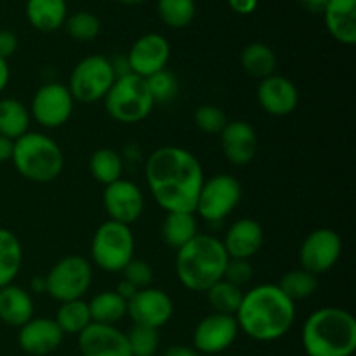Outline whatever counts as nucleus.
I'll return each mask as SVG.
<instances>
[{
  "instance_id": "4",
  "label": "nucleus",
  "mask_w": 356,
  "mask_h": 356,
  "mask_svg": "<svg viewBox=\"0 0 356 356\" xmlns=\"http://www.w3.org/2000/svg\"><path fill=\"white\" fill-rule=\"evenodd\" d=\"M176 252L177 278L183 287L193 292H205L221 280L229 259L221 240L202 233Z\"/></svg>"
},
{
  "instance_id": "49",
  "label": "nucleus",
  "mask_w": 356,
  "mask_h": 356,
  "mask_svg": "<svg viewBox=\"0 0 356 356\" xmlns=\"http://www.w3.org/2000/svg\"><path fill=\"white\" fill-rule=\"evenodd\" d=\"M118 2H122L124 6H139V3L146 2V0H118Z\"/></svg>"
},
{
  "instance_id": "21",
  "label": "nucleus",
  "mask_w": 356,
  "mask_h": 356,
  "mask_svg": "<svg viewBox=\"0 0 356 356\" xmlns=\"http://www.w3.org/2000/svg\"><path fill=\"white\" fill-rule=\"evenodd\" d=\"M221 242L229 259H250L263 247L264 232L256 219L242 218L229 226Z\"/></svg>"
},
{
  "instance_id": "25",
  "label": "nucleus",
  "mask_w": 356,
  "mask_h": 356,
  "mask_svg": "<svg viewBox=\"0 0 356 356\" xmlns=\"http://www.w3.org/2000/svg\"><path fill=\"white\" fill-rule=\"evenodd\" d=\"M198 235L195 212H167L162 225V238L167 247L179 250Z\"/></svg>"
},
{
  "instance_id": "35",
  "label": "nucleus",
  "mask_w": 356,
  "mask_h": 356,
  "mask_svg": "<svg viewBox=\"0 0 356 356\" xmlns=\"http://www.w3.org/2000/svg\"><path fill=\"white\" fill-rule=\"evenodd\" d=\"M129 350L132 356H155L160 346V332L159 329L146 325H132L127 334Z\"/></svg>"
},
{
  "instance_id": "5",
  "label": "nucleus",
  "mask_w": 356,
  "mask_h": 356,
  "mask_svg": "<svg viewBox=\"0 0 356 356\" xmlns=\"http://www.w3.org/2000/svg\"><path fill=\"white\" fill-rule=\"evenodd\" d=\"M10 160L24 179L38 184L58 179L65 167V155L59 145L42 132L28 131L17 138Z\"/></svg>"
},
{
  "instance_id": "2",
  "label": "nucleus",
  "mask_w": 356,
  "mask_h": 356,
  "mask_svg": "<svg viewBox=\"0 0 356 356\" xmlns=\"http://www.w3.org/2000/svg\"><path fill=\"white\" fill-rule=\"evenodd\" d=\"M238 329L259 343L278 341L292 329L296 305L278 285L263 284L243 292L242 305L235 315Z\"/></svg>"
},
{
  "instance_id": "24",
  "label": "nucleus",
  "mask_w": 356,
  "mask_h": 356,
  "mask_svg": "<svg viewBox=\"0 0 356 356\" xmlns=\"http://www.w3.org/2000/svg\"><path fill=\"white\" fill-rule=\"evenodd\" d=\"M26 17L38 31L59 30L68 17L66 0H26Z\"/></svg>"
},
{
  "instance_id": "43",
  "label": "nucleus",
  "mask_w": 356,
  "mask_h": 356,
  "mask_svg": "<svg viewBox=\"0 0 356 356\" xmlns=\"http://www.w3.org/2000/svg\"><path fill=\"white\" fill-rule=\"evenodd\" d=\"M115 292H117V294L120 296L122 299H125V301H131V299L136 296V292H138V289H136L134 285L131 284V282H127L124 278V280H120L117 284V289H115Z\"/></svg>"
},
{
  "instance_id": "31",
  "label": "nucleus",
  "mask_w": 356,
  "mask_h": 356,
  "mask_svg": "<svg viewBox=\"0 0 356 356\" xmlns=\"http://www.w3.org/2000/svg\"><path fill=\"white\" fill-rule=\"evenodd\" d=\"M205 294H207V301L211 305L212 312L233 316L236 315L243 299L242 289L222 280V278L219 282H216L212 287H209L205 291Z\"/></svg>"
},
{
  "instance_id": "16",
  "label": "nucleus",
  "mask_w": 356,
  "mask_h": 356,
  "mask_svg": "<svg viewBox=\"0 0 356 356\" xmlns=\"http://www.w3.org/2000/svg\"><path fill=\"white\" fill-rule=\"evenodd\" d=\"M125 58L131 73L148 79L153 73L165 70L170 58V45L163 35L146 33L132 44Z\"/></svg>"
},
{
  "instance_id": "3",
  "label": "nucleus",
  "mask_w": 356,
  "mask_h": 356,
  "mask_svg": "<svg viewBox=\"0 0 356 356\" xmlns=\"http://www.w3.org/2000/svg\"><path fill=\"white\" fill-rule=\"evenodd\" d=\"M302 346L308 356H351L356 350V320L336 306L320 308L306 318Z\"/></svg>"
},
{
  "instance_id": "41",
  "label": "nucleus",
  "mask_w": 356,
  "mask_h": 356,
  "mask_svg": "<svg viewBox=\"0 0 356 356\" xmlns=\"http://www.w3.org/2000/svg\"><path fill=\"white\" fill-rule=\"evenodd\" d=\"M17 51V37L9 30H0V58L9 59Z\"/></svg>"
},
{
  "instance_id": "47",
  "label": "nucleus",
  "mask_w": 356,
  "mask_h": 356,
  "mask_svg": "<svg viewBox=\"0 0 356 356\" xmlns=\"http://www.w3.org/2000/svg\"><path fill=\"white\" fill-rule=\"evenodd\" d=\"M299 2H301L306 9L312 10V13H322L323 7H325V3L329 2V0H299Z\"/></svg>"
},
{
  "instance_id": "44",
  "label": "nucleus",
  "mask_w": 356,
  "mask_h": 356,
  "mask_svg": "<svg viewBox=\"0 0 356 356\" xmlns=\"http://www.w3.org/2000/svg\"><path fill=\"white\" fill-rule=\"evenodd\" d=\"M163 356H202L195 348L183 346V344H176V346H170L163 351Z\"/></svg>"
},
{
  "instance_id": "45",
  "label": "nucleus",
  "mask_w": 356,
  "mask_h": 356,
  "mask_svg": "<svg viewBox=\"0 0 356 356\" xmlns=\"http://www.w3.org/2000/svg\"><path fill=\"white\" fill-rule=\"evenodd\" d=\"M13 148H14V141L0 136V163L10 160V156H13Z\"/></svg>"
},
{
  "instance_id": "33",
  "label": "nucleus",
  "mask_w": 356,
  "mask_h": 356,
  "mask_svg": "<svg viewBox=\"0 0 356 356\" xmlns=\"http://www.w3.org/2000/svg\"><path fill=\"white\" fill-rule=\"evenodd\" d=\"M277 285L292 302H296L315 294L316 289H318V278H316V275L299 268V270L285 273Z\"/></svg>"
},
{
  "instance_id": "23",
  "label": "nucleus",
  "mask_w": 356,
  "mask_h": 356,
  "mask_svg": "<svg viewBox=\"0 0 356 356\" xmlns=\"http://www.w3.org/2000/svg\"><path fill=\"white\" fill-rule=\"evenodd\" d=\"M33 316L35 306L30 292L14 284L0 289V320L6 325L19 329Z\"/></svg>"
},
{
  "instance_id": "46",
  "label": "nucleus",
  "mask_w": 356,
  "mask_h": 356,
  "mask_svg": "<svg viewBox=\"0 0 356 356\" xmlns=\"http://www.w3.org/2000/svg\"><path fill=\"white\" fill-rule=\"evenodd\" d=\"M10 79V72H9V65H7L6 59L0 58V92L7 87Z\"/></svg>"
},
{
  "instance_id": "29",
  "label": "nucleus",
  "mask_w": 356,
  "mask_h": 356,
  "mask_svg": "<svg viewBox=\"0 0 356 356\" xmlns=\"http://www.w3.org/2000/svg\"><path fill=\"white\" fill-rule=\"evenodd\" d=\"M90 318L94 323L115 325L127 315V301L115 291H104L94 296L89 302Z\"/></svg>"
},
{
  "instance_id": "37",
  "label": "nucleus",
  "mask_w": 356,
  "mask_h": 356,
  "mask_svg": "<svg viewBox=\"0 0 356 356\" xmlns=\"http://www.w3.org/2000/svg\"><path fill=\"white\" fill-rule=\"evenodd\" d=\"M146 83H148L149 94L155 103H169L179 92V82H177L176 75L167 68L148 76Z\"/></svg>"
},
{
  "instance_id": "36",
  "label": "nucleus",
  "mask_w": 356,
  "mask_h": 356,
  "mask_svg": "<svg viewBox=\"0 0 356 356\" xmlns=\"http://www.w3.org/2000/svg\"><path fill=\"white\" fill-rule=\"evenodd\" d=\"M65 28L73 40L89 42L99 35L101 21L96 14L80 10V13H75L66 17Z\"/></svg>"
},
{
  "instance_id": "27",
  "label": "nucleus",
  "mask_w": 356,
  "mask_h": 356,
  "mask_svg": "<svg viewBox=\"0 0 356 356\" xmlns=\"http://www.w3.org/2000/svg\"><path fill=\"white\" fill-rule=\"evenodd\" d=\"M30 110L14 97L0 99V136L16 141L30 127Z\"/></svg>"
},
{
  "instance_id": "40",
  "label": "nucleus",
  "mask_w": 356,
  "mask_h": 356,
  "mask_svg": "<svg viewBox=\"0 0 356 356\" xmlns=\"http://www.w3.org/2000/svg\"><path fill=\"white\" fill-rule=\"evenodd\" d=\"M122 273H124L125 280L131 282L138 291L139 289L149 287V284H152L153 280L152 266H149L146 261L136 259V257L124 268V270H122Z\"/></svg>"
},
{
  "instance_id": "13",
  "label": "nucleus",
  "mask_w": 356,
  "mask_h": 356,
  "mask_svg": "<svg viewBox=\"0 0 356 356\" xmlns=\"http://www.w3.org/2000/svg\"><path fill=\"white\" fill-rule=\"evenodd\" d=\"M240 329L233 315L214 313L198 322L193 332V346L198 353H222L235 343Z\"/></svg>"
},
{
  "instance_id": "14",
  "label": "nucleus",
  "mask_w": 356,
  "mask_h": 356,
  "mask_svg": "<svg viewBox=\"0 0 356 356\" xmlns=\"http://www.w3.org/2000/svg\"><path fill=\"white\" fill-rule=\"evenodd\" d=\"M103 205L110 216V221L131 226L145 211V197L138 184L127 179H118L104 186Z\"/></svg>"
},
{
  "instance_id": "18",
  "label": "nucleus",
  "mask_w": 356,
  "mask_h": 356,
  "mask_svg": "<svg viewBox=\"0 0 356 356\" xmlns=\"http://www.w3.org/2000/svg\"><path fill=\"white\" fill-rule=\"evenodd\" d=\"M221 148L226 160L233 165H249L257 155L259 139L256 129L245 120H233L226 124L221 134Z\"/></svg>"
},
{
  "instance_id": "39",
  "label": "nucleus",
  "mask_w": 356,
  "mask_h": 356,
  "mask_svg": "<svg viewBox=\"0 0 356 356\" xmlns=\"http://www.w3.org/2000/svg\"><path fill=\"white\" fill-rule=\"evenodd\" d=\"M254 277V268L249 263V259H228L225 268V275L222 280L229 282V284L236 285L242 289L243 285L249 284Z\"/></svg>"
},
{
  "instance_id": "11",
  "label": "nucleus",
  "mask_w": 356,
  "mask_h": 356,
  "mask_svg": "<svg viewBox=\"0 0 356 356\" xmlns=\"http://www.w3.org/2000/svg\"><path fill=\"white\" fill-rule=\"evenodd\" d=\"M75 99L68 87L58 82H49L38 87L33 94L30 117L45 129H58L70 120Z\"/></svg>"
},
{
  "instance_id": "6",
  "label": "nucleus",
  "mask_w": 356,
  "mask_h": 356,
  "mask_svg": "<svg viewBox=\"0 0 356 356\" xmlns=\"http://www.w3.org/2000/svg\"><path fill=\"white\" fill-rule=\"evenodd\" d=\"M108 115L120 124H138L152 113L155 101L143 76L127 73L117 76L104 97Z\"/></svg>"
},
{
  "instance_id": "34",
  "label": "nucleus",
  "mask_w": 356,
  "mask_h": 356,
  "mask_svg": "<svg viewBox=\"0 0 356 356\" xmlns=\"http://www.w3.org/2000/svg\"><path fill=\"white\" fill-rule=\"evenodd\" d=\"M156 10L163 24L169 28H186L197 14L195 0H156Z\"/></svg>"
},
{
  "instance_id": "8",
  "label": "nucleus",
  "mask_w": 356,
  "mask_h": 356,
  "mask_svg": "<svg viewBox=\"0 0 356 356\" xmlns=\"http://www.w3.org/2000/svg\"><path fill=\"white\" fill-rule=\"evenodd\" d=\"M117 75H115L111 59H108L106 56L92 54L76 63L66 87L75 101L96 103L106 97Z\"/></svg>"
},
{
  "instance_id": "30",
  "label": "nucleus",
  "mask_w": 356,
  "mask_h": 356,
  "mask_svg": "<svg viewBox=\"0 0 356 356\" xmlns=\"http://www.w3.org/2000/svg\"><path fill=\"white\" fill-rule=\"evenodd\" d=\"M54 322L58 323L63 334L79 336L83 329H87L92 323L89 305L83 299L61 302V306L58 308V313H56Z\"/></svg>"
},
{
  "instance_id": "15",
  "label": "nucleus",
  "mask_w": 356,
  "mask_h": 356,
  "mask_svg": "<svg viewBox=\"0 0 356 356\" xmlns=\"http://www.w3.org/2000/svg\"><path fill=\"white\" fill-rule=\"evenodd\" d=\"M127 315L136 325L160 329L172 318L174 302L170 296L160 289H139L134 298L127 301Z\"/></svg>"
},
{
  "instance_id": "20",
  "label": "nucleus",
  "mask_w": 356,
  "mask_h": 356,
  "mask_svg": "<svg viewBox=\"0 0 356 356\" xmlns=\"http://www.w3.org/2000/svg\"><path fill=\"white\" fill-rule=\"evenodd\" d=\"M257 101L268 115L285 117L298 108V87L287 76L270 75L261 80L257 87Z\"/></svg>"
},
{
  "instance_id": "38",
  "label": "nucleus",
  "mask_w": 356,
  "mask_h": 356,
  "mask_svg": "<svg viewBox=\"0 0 356 356\" xmlns=\"http://www.w3.org/2000/svg\"><path fill=\"white\" fill-rule=\"evenodd\" d=\"M195 124L205 134H221L228 124V117L216 104H202L195 110Z\"/></svg>"
},
{
  "instance_id": "10",
  "label": "nucleus",
  "mask_w": 356,
  "mask_h": 356,
  "mask_svg": "<svg viewBox=\"0 0 356 356\" xmlns=\"http://www.w3.org/2000/svg\"><path fill=\"white\" fill-rule=\"evenodd\" d=\"M240 200H242V186L238 179L229 174H216L202 184L195 212L205 221L218 222L228 218Z\"/></svg>"
},
{
  "instance_id": "1",
  "label": "nucleus",
  "mask_w": 356,
  "mask_h": 356,
  "mask_svg": "<svg viewBox=\"0 0 356 356\" xmlns=\"http://www.w3.org/2000/svg\"><path fill=\"white\" fill-rule=\"evenodd\" d=\"M146 181L156 204L165 212H195L204 184L197 156L179 146H162L148 156Z\"/></svg>"
},
{
  "instance_id": "7",
  "label": "nucleus",
  "mask_w": 356,
  "mask_h": 356,
  "mask_svg": "<svg viewBox=\"0 0 356 356\" xmlns=\"http://www.w3.org/2000/svg\"><path fill=\"white\" fill-rule=\"evenodd\" d=\"M134 235L131 226L106 221L96 229L90 243V256L101 270L118 273L134 259Z\"/></svg>"
},
{
  "instance_id": "19",
  "label": "nucleus",
  "mask_w": 356,
  "mask_h": 356,
  "mask_svg": "<svg viewBox=\"0 0 356 356\" xmlns=\"http://www.w3.org/2000/svg\"><path fill=\"white\" fill-rule=\"evenodd\" d=\"M65 334L58 327V323L45 316H37L30 322L19 327L17 334V344L24 353L31 356L51 355L61 346Z\"/></svg>"
},
{
  "instance_id": "32",
  "label": "nucleus",
  "mask_w": 356,
  "mask_h": 356,
  "mask_svg": "<svg viewBox=\"0 0 356 356\" xmlns=\"http://www.w3.org/2000/svg\"><path fill=\"white\" fill-rule=\"evenodd\" d=\"M89 167L92 176L104 186L122 179V172H124V163H122L120 155L113 148L96 149L94 155L90 156Z\"/></svg>"
},
{
  "instance_id": "26",
  "label": "nucleus",
  "mask_w": 356,
  "mask_h": 356,
  "mask_svg": "<svg viewBox=\"0 0 356 356\" xmlns=\"http://www.w3.org/2000/svg\"><path fill=\"white\" fill-rule=\"evenodd\" d=\"M23 266V247L10 229L0 228V289L10 285Z\"/></svg>"
},
{
  "instance_id": "9",
  "label": "nucleus",
  "mask_w": 356,
  "mask_h": 356,
  "mask_svg": "<svg viewBox=\"0 0 356 356\" xmlns=\"http://www.w3.org/2000/svg\"><path fill=\"white\" fill-rule=\"evenodd\" d=\"M45 292L58 302L82 299L92 284V266L82 256H66L45 275Z\"/></svg>"
},
{
  "instance_id": "42",
  "label": "nucleus",
  "mask_w": 356,
  "mask_h": 356,
  "mask_svg": "<svg viewBox=\"0 0 356 356\" xmlns=\"http://www.w3.org/2000/svg\"><path fill=\"white\" fill-rule=\"evenodd\" d=\"M228 3L236 14H243V16H247V14H252L254 10L257 9L259 0H228Z\"/></svg>"
},
{
  "instance_id": "48",
  "label": "nucleus",
  "mask_w": 356,
  "mask_h": 356,
  "mask_svg": "<svg viewBox=\"0 0 356 356\" xmlns=\"http://www.w3.org/2000/svg\"><path fill=\"white\" fill-rule=\"evenodd\" d=\"M30 289H31V291H33V292H37V294H44V292L47 291V284H45V277H35L33 280H31Z\"/></svg>"
},
{
  "instance_id": "22",
  "label": "nucleus",
  "mask_w": 356,
  "mask_h": 356,
  "mask_svg": "<svg viewBox=\"0 0 356 356\" xmlns=\"http://www.w3.org/2000/svg\"><path fill=\"white\" fill-rule=\"evenodd\" d=\"M322 13L327 30L337 42L356 44V0H329Z\"/></svg>"
},
{
  "instance_id": "28",
  "label": "nucleus",
  "mask_w": 356,
  "mask_h": 356,
  "mask_svg": "<svg viewBox=\"0 0 356 356\" xmlns=\"http://www.w3.org/2000/svg\"><path fill=\"white\" fill-rule=\"evenodd\" d=\"M240 65L243 72L249 73L254 79H266V76L275 75L277 68V54L270 45L263 42H252L247 45L240 54Z\"/></svg>"
},
{
  "instance_id": "12",
  "label": "nucleus",
  "mask_w": 356,
  "mask_h": 356,
  "mask_svg": "<svg viewBox=\"0 0 356 356\" xmlns=\"http://www.w3.org/2000/svg\"><path fill=\"white\" fill-rule=\"evenodd\" d=\"M343 254L341 236L330 228H318L309 233L299 249L302 270L313 275H322L332 270Z\"/></svg>"
},
{
  "instance_id": "17",
  "label": "nucleus",
  "mask_w": 356,
  "mask_h": 356,
  "mask_svg": "<svg viewBox=\"0 0 356 356\" xmlns=\"http://www.w3.org/2000/svg\"><path fill=\"white\" fill-rule=\"evenodd\" d=\"M79 350L82 356H132L125 332L94 322L79 334Z\"/></svg>"
}]
</instances>
